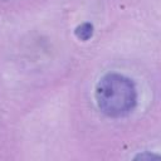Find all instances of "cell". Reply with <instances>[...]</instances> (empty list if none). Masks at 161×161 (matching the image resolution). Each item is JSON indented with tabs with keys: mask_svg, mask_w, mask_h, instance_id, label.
Wrapping results in <instances>:
<instances>
[{
	"mask_svg": "<svg viewBox=\"0 0 161 161\" xmlns=\"http://www.w3.org/2000/svg\"><path fill=\"white\" fill-rule=\"evenodd\" d=\"M96 102L101 112L108 117L127 116L137 103L135 83L123 74L108 73L96 86Z\"/></svg>",
	"mask_w": 161,
	"mask_h": 161,
	"instance_id": "cell-1",
	"label": "cell"
},
{
	"mask_svg": "<svg viewBox=\"0 0 161 161\" xmlns=\"http://www.w3.org/2000/svg\"><path fill=\"white\" fill-rule=\"evenodd\" d=\"M75 36L83 42H87L92 38L93 35V25L91 23H82L80 25H78L74 30Z\"/></svg>",
	"mask_w": 161,
	"mask_h": 161,
	"instance_id": "cell-2",
	"label": "cell"
},
{
	"mask_svg": "<svg viewBox=\"0 0 161 161\" xmlns=\"http://www.w3.org/2000/svg\"><path fill=\"white\" fill-rule=\"evenodd\" d=\"M136 158H141V160H152V158H160L158 155H155V153H150V152H145V153H140Z\"/></svg>",
	"mask_w": 161,
	"mask_h": 161,
	"instance_id": "cell-3",
	"label": "cell"
}]
</instances>
